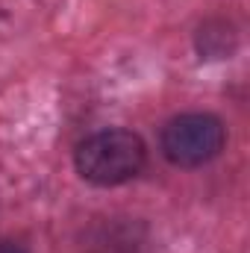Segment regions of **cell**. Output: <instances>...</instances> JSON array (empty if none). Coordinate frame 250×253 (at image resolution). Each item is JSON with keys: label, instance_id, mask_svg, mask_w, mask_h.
Returning <instances> with one entry per match:
<instances>
[{"label": "cell", "instance_id": "cell-1", "mask_svg": "<svg viewBox=\"0 0 250 253\" xmlns=\"http://www.w3.org/2000/svg\"><path fill=\"white\" fill-rule=\"evenodd\" d=\"M147 162V144L132 129H100L77 144L74 168L91 186H121L141 174Z\"/></svg>", "mask_w": 250, "mask_h": 253}, {"label": "cell", "instance_id": "cell-2", "mask_svg": "<svg viewBox=\"0 0 250 253\" xmlns=\"http://www.w3.org/2000/svg\"><path fill=\"white\" fill-rule=\"evenodd\" d=\"M227 141L224 121L212 112H186L162 129V156L177 168H200L212 162Z\"/></svg>", "mask_w": 250, "mask_h": 253}, {"label": "cell", "instance_id": "cell-3", "mask_svg": "<svg viewBox=\"0 0 250 253\" xmlns=\"http://www.w3.org/2000/svg\"><path fill=\"white\" fill-rule=\"evenodd\" d=\"M236 30L230 21H206L197 33V50L209 59H221V56H230L236 50Z\"/></svg>", "mask_w": 250, "mask_h": 253}, {"label": "cell", "instance_id": "cell-4", "mask_svg": "<svg viewBox=\"0 0 250 253\" xmlns=\"http://www.w3.org/2000/svg\"><path fill=\"white\" fill-rule=\"evenodd\" d=\"M0 253H27V251L15 242H0Z\"/></svg>", "mask_w": 250, "mask_h": 253}]
</instances>
